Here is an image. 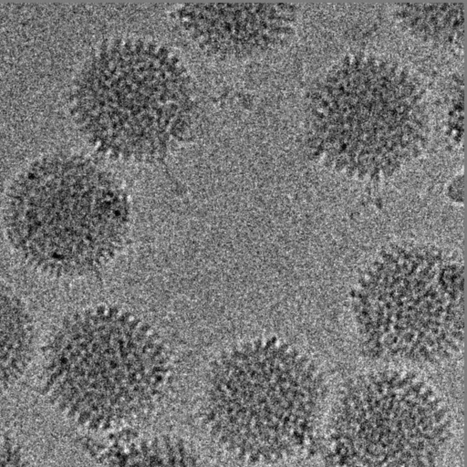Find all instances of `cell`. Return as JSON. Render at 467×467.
Listing matches in <instances>:
<instances>
[{
	"label": "cell",
	"mask_w": 467,
	"mask_h": 467,
	"mask_svg": "<svg viewBox=\"0 0 467 467\" xmlns=\"http://www.w3.org/2000/svg\"><path fill=\"white\" fill-rule=\"evenodd\" d=\"M350 303L359 341L371 355L433 363L461 347L463 267L441 247L389 244L358 275Z\"/></svg>",
	"instance_id": "6da1fadb"
},
{
	"label": "cell",
	"mask_w": 467,
	"mask_h": 467,
	"mask_svg": "<svg viewBox=\"0 0 467 467\" xmlns=\"http://www.w3.org/2000/svg\"><path fill=\"white\" fill-rule=\"evenodd\" d=\"M0 467H29L13 443L0 436Z\"/></svg>",
	"instance_id": "277c9868"
},
{
	"label": "cell",
	"mask_w": 467,
	"mask_h": 467,
	"mask_svg": "<svg viewBox=\"0 0 467 467\" xmlns=\"http://www.w3.org/2000/svg\"><path fill=\"white\" fill-rule=\"evenodd\" d=\"M49 355L47 388L67 417L84 425L91 405L150 396L163 385L170 358L158 334L130 312L100 306L65 324Z\"/></svg>",
	"instance_id": "7a4b0ae2"
},
{
	"label": "cell",
	"mask_w": 467,
	"mask_h": 467,
	"mask_svg": "<svg viewBox=\"0 0 467 467\" xmlns=\"http://www.w3.org/2000/svg\"><path fill=\"white\" fill-rule=\"evenodd\" d=\"M29 327L23 309L0 291V391L22 371L29 347Z\"/></svg>",
	"instance_id": "3957f363"
}]
</instances>
